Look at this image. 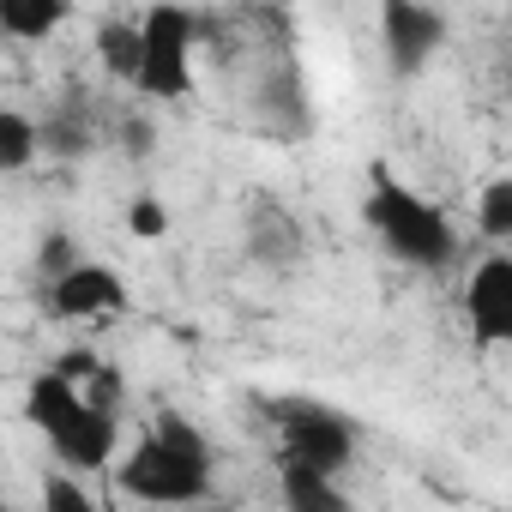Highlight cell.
<instances>
[{"label": "cell", "instance_id": "1", "mask_svg": "<svg viewBox=\"0 0 512 512\" xmlns=\"http://www.w3.org/2000/svg\"><path fill=\"white\" fill-rule=\"evenodd\" d=\"M121 494L133 500H163V506H187L211 494V446L193 422H181L175 410L157 416V434H145L127 464H121Z\"/></svg>", "mask_w": 512, "mask_h": 512}, {"label": "cell", "instance_id": "2", "mask_svg": "<svg viewBox=\"0 0 512 512\" xmlns=\"http://www.w3.org/2000/svg\"><path fill=\"white\" fill-rule=\"evenodd\" d=\"M362 223L374 229V241L386 253H398L416 272H440V266L458 260V235H452L446 211L428 205L422 193H410L404 181H392L386 169H374V187L362 199Z\"/></svg>", "mask_w": 512, "mask_h": 512}, {"label": "cell", "instance_id": "3", "mask_svg": "<svg viewBox=\"0 0 512 512\" xmlns=\"http://www.w3.org/2000/svg\"><path fill=\"white\" fill-rule=\"evenodd\" d=\"M139 31H145V61H139V91L145 97H163V103H175V97H187V85H193V73H187V55H193V19L181 13V7H151L145 19H139Z\"/></svg>", "mask_w": 512, "mask_h": 512}, {"label": "cell", "instance_id": "4", "mask_svg": "<svg viewBox=\"0 0 512 512\" xmlns=\"http://www.w3.org/2000/svg\"><path fill=\"white\" fill-rule=\"evenodd\" d=\"M278 434H284V458H302V464H320V470H344L356 458L350 416H338L326 404H308V398L278 404Z\"/></svg>", "mask_w": 512, "mask_h": 512}, {"label": "cell", "instance_id": "5", "mask_svg": "<svg viewBox=\"0 0 512 512\" xmlns=\"http://www.w3.org/2000/svg\"><path fill=\"white\" fill-rule=\"evenodd\" d=\"M440 43H446V19L434 7H422V0H386L380 7V49L392 73H422Z\"/></svg>", "mask_w": 512, "mask_h": 512}, {"label": "cell", "instance_id": "6", "mask_svg": "<svg viewBox=\"0 0 512 512\" xmlns=\"http://www.w3.org/2000/svg\"><path fill=\"white\" fill-rule=\"evenodd\" d=\"M49 308H55L61 320H115V314L127 308V284H121L115 266L79 260L73 272L49 278Z\"/></svg>", "mask_w": 512, "mask_h": 512}, {"label": "cell", "instance_id": "7", "mask_svg": "<svg viewBox=\"0 0 512 512\" xmlns=\"http://www.w3.org/2000/svg\"><path fill=\"white\" fill-rule=\"evenodd\" d=\"M464 320L476 332V344H512V260L488 253L464 284Z\"/></svg>", "mask_w": 512, "mask_h": 512}, {"label": "cell", "instance_id": "8", "mask_svg": "<svg viewBox=\"0 0 512 512\" xmlns=\"http://www.w3.org/2000/svg\"><path fill=\"white\" fill-rule=\"evenodd\" d=\"M115 440H121V416H115L109 404H91V398H85V410H79L49 446L61 452L67 470H97V464L115 458Z\"/></svg>", "mask_w": 512, "mask_h": 512}, {"label": "cell", "instance_id": "9", "mask_svg": "<svg viewBox=\"0 0 512 512\" xmlns=\"http://www.w3.org/2000/svg\"><path fill=\"white\" fill-rule=\"evenodd\" d=\"M79 410H85L79 380H67V374H55V368H49V374H37V380H31V392H25V416H31V428H43L49 440H55Z\"/></svg>", "mask_w": 512, "mask_h": 512}, {"label": "cell", "instance_id": "10", "mask_svg": "<svg viewBox=\"0 0 512 512\" xmlns=\"http://www.w3.org/2000/svg\"><path fill=\"white\" fill-rule=\"evenodd\" d=\"M284 500H290V506H302V512H338V506H344L338 470H320V464L284 458Z\"/></svg>", "mask_w": 512, "mask_h": 512}, {"label": "cell", "instance_id": "11", "mask_svg": "<svg viewBox=\"0 0 512 512\" xmlns=\"http://www.w3.org/2000/svg\"><path fill=\"white\" fill-rule=\"evenodd\" d=\"M67 0H0V31L19 43H43L49 31H61Z\"/></svg>", "mask_w": 512, "mask_h": 512}, {"label": "cell", "instance_id": "12", "mask_svg": "<svg viewBox=\"0 0 512 512\" xmlns=\"http://www.w3.org/2000/svg\"><path fill=\"white\" fill-rule=\"evenodd\" d=\"M97 55H103V67H109L115 79H139L145 31H139V25H127V19H109V25L97 31Z\"/></svg>", "mask_w": 512, "mask_h": 512}, {"label": "cell", "instance_id": "13", "mask_svg": "<svg viewBox=\"0 0 512 512\" xmlns=\"http://www.w3.org/2000/svg\"><path fill=\"white\" fill-rule=\"evenodd\" d=\"M43 145H49L55 157H79V151L97 145V121H91L79 103H67V109H55V115L43 121Z\"/></svg>", "mask_w": 512, "mask_h": 512}, {"label": "cell", "instance_id": "14", "mask_svg": "<svg viewBox=\"0 0 512 512\" xmlns=\"http://www.w3.org/2000/svg\"><path fill=\"white\" fill-rule=\"evenodd\" d=\"M37 145H43V127H37L31 115H19V109H7V115H0V169H7V175L31 169Z\"/></svg>", "mask_w": 512, "mask_h": 512}, {"label": "cell", "instance_id": "15", "mask_svg": "<svg viewBox=\"0 0 512 512\" xmlns=\"http://www.w3.org/2000/svg\"><path fill=\"white\" fill-rule=\"evenodd\" d=\"M476 223H482V235L512 241V175H500V181L482 187V199H476Z\"/></svg>", "mask_w": 512, "mask_h": 512}, {"label": "cell", "instance_id": "16", "mask_svg": "<svg viewBox=\"0 0 512 512\" xmlns=\"http://www.w3.org/2000/svg\"><path fill=\"white\" fill-rule=\"evenodd\" d=\"M127 229H133L139 241H157V235H169V211H163L157 199H133V205H127Z\"/></svg>", "mask_w": 512, "mask_h": 512}, {"label": "cell", "instance_id": "17", "mask_svg": "<svg viewBox=\"0 0 512 512\" xmlns=\"http://www.w3.org/2000/svg\"><path fill=\"white\" fill-rule=\"evenodd\" d=\"M37 266H43V278H61V272H73V266H79V253H73V241H67V235H49V241H43V253H37Z\"/></svg>", "mask_w": 512, "mask_h": 512}, {"label": "cell", "instance_id": "18", "mask_svg": "<svg viewBox=\"0 0 512 512\" xmlns=\"http://www.w3.org/2000/svg\"><path fill=\"white\" fill-rule=\"evenodd\" d=\"M43 506H67V512H85L91 500H85V488H73V482H61V476H55V482L43 488Z\"/></svg>", "mask_w": 512, "mask_h": 512}, {"label": "cell", "instance_id": "19", "mask_svg": "<svg viewBox=\"0 0 512 512\" xmlns=\"http://www.w3.org/2000/svg\"><path fill=\"white\" fill-rule=\"evenodd\" d=\"M97 368H103V362H97L91 350H73V356H61V362H55V374H67V380H79V386H85Z\"/></svg>", "mask_w": 512, "mask_h": 512}, {"label": "cell", "instance_id": "20", "mask_svg": "<svg viewBox=\"0 0 512 512\" xmlns=\"http://www.w3.org/2000/svg\"><path fill=\"white\" fill-rule=\"evenodd\" d=\"M121 127H127V151H133V157H139V151H151V145H157V133H151V127H145V121H121Z\"/></svg>", "mask_w": 512, "mask_h": 512}, {"label": "cell", "instance_id": "21", "mask_svg": "<svg viewBox=\"0 0 512 512\" xmlns=\"http://www.w3.org/2000/svg\"><path fill=\"white\" fill-rule=\"evenodd\" d=\"M506 85H512V43H506Z\"/></svg>", "mask_w": 512, "mask_h": 512}]
</instances>
